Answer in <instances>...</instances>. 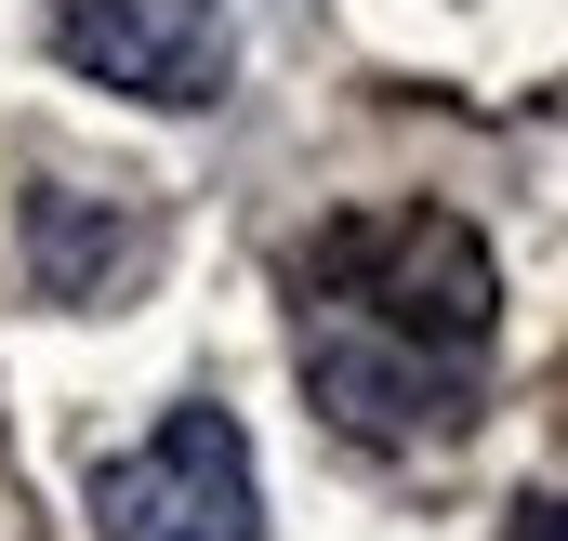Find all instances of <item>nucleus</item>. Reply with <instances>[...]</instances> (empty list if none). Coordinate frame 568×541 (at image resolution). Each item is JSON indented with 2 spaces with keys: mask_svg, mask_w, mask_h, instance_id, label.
Masks as SVG:
<instances>
[{
  "mask_svg": "<svg viewBox=\"0 0 568 541\" xmlns=\"http://www.w3.org/2000/svg\"><path fill=\"white\" fill-rule=\"evenodd\" d=\"M304 397L331 409L357 449H449L476 422V357H436L410 330H384L371 304L344 290H304Z\"/></svg>",
  "mask_w": 568,
  "mask_h": 541,
  "instance_id": "1",
  "label": "nucleus"
},
{
  "mask_svg": "<svg viewBox=\"0 0 568 541\" xmlns=\"http://www.w3.org/2000/svg\"><path fill=\"white\" fill-rule=\"evenodd\" d=\"M304 290H344V304H371L384 330H410L436 357H476L489 344V317H503V277L476 252V225H449V212H397V225H331L317 238V265Z\"/></svg>",
  "mask_w": 568,
  "mask_h": 541,
  "instance_id": "2",
  "label": "nucleus"
},
{
  "mask_svg": "<svg viewBox=\"0 0 568 541\" xmlns=\"http://www.w3.org/2000/svg\"><path fill=\"white\" fill-rule=\"evenodd\" d=\"M516 541H568V502H516Z\"/></svg>",
  "mask_w": 568,
  "mask_h": 541,
  "instance_id": "6",
  "label": "nucleus"
},
{
  "mask_svg": "<svg viewBox=\"0 0 568 541\" xmlns=\"http://www.w3.org/2000/svg\"><path fill=\"white\" fill-rule=\"evenodd\" d=\"M53 53L80 67V80H106V93H133V106H225V80H239V27H225V0H53Z\"/></svg>",
  "mask_w": 568,
  "mask_h": 541,
  "instance_id": "4",
  "label": "nucleus"
},
{
  "mask_svg": "<svg viewBox=\"0 0 568 541\" xmlns=\"http://www.w3.org/2000/svg\"><path fill=\"white\" fill-rule=\"evenodd\" d=\"M159 252V212H145L133 185H67V172H40L27 185V290L40 304H120Z\"/></svg>",
  "mask_w": 568,
  "mask_h": 541,
  "instance_id": "5",
  "label": "nucleus"
},
{
  "mask_svg": "<svg viewBox=\"0 0 568 541\" xmlns=\"http://www.w3.org/2000/svg\"><path fill=\"white\" fill-rule=\"evenodd\" d=\"M93 529L106 541H265V489H252V436L212 397H185L159 436L93 462Z\"/></svg>",
  "mask_w": 568,
  "mask_h": 541,
  "instance_id": "3",
  "label": "nucleus"
}]
</instances>
